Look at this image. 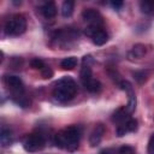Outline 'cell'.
Here are the masks:
<instances>
[{"label":"cell","instance_id":"22","mask_svg":"<svg viewBox=\"0 0 154 154\" xmlns=\"http://www.w3.org/2000/svg\"><path fill=\"white\" fill-rule=\"evenodd\" d=\"M134 77L138 83H143L147 79V72L146 71H136V72H134Z\"/></svg>","mask_w":154,"mask_h":154},{"label":"cell","instance_id":"21","mask_svg":"<svg viewBox=\"0 0 154 154\" xmlns=\"http://www.w3.org/2000/svg\"><path fill=\"white\" fill-rule=\"evenodd\" d=\"M119 87H120V89H122V90L126 91L129 95L134 93L132 85H131V83H130V82H128V81H122V82L119 83Z\"/></svg>","mask_w":154,"mask_h":154},{"label":"cell","instance_id":"8","mask_svg":"<svg viewBox=\"0 0 154 154\" xmlns=\"http://www.w3.org/2000/svg\"><path fill=\"white\" fill-rule=\"evenodd\" d=\"M105 131H106V129H105V125L103 124L95 125V128L93 129V131H91V134L89 136V143H90L91 147H96L101 142Z\"/></svg>","mask_w":154,"mask_h":154},{"label":"cell","instance_id":"1","mask_svg":"<svg viewBox=\"0 0 154 154\" xmlns=\"http://www.w3.org/2000/svg\"><path fill=\"white\" fill-rule=\"evenodd\" d=\"M77 93V84L71 77H63L54 84L53 96L60 102H67Z\"/></svg>","mask_w":154,"mask_h":154},{"label":"cell","instance_id":"25","mask_svg":"<svg viewBox=\"0 0 154 154\" xmlns=\"http://www.w3.org/2000/svg\"><path fill=\"white\" fill-rule=\"evenodd\" d=\"M41 72H42V77H43V78H51V77L53 76V71H52L49 67H47V66H46Z\"/></svg>","mask_w":154,"mask_h":154},{"label":"cell","instance_id":"12","mask_svg":"<svg viewBox=\"0 0 154 154\" xmlns=\"http://www.w3.org/2000/svg\"><path fill=\"white\" fill-rule=\"evenodd\" d=\"M73 7H75V2L72 0L64 1L63 5H61V14H63V17H65V18L70 17L72 14V12H73Z\"/></svg>","mask_w":154,"mask_h":154},{"label":"cell","instance_id":"6","mask_svg":"<svg viewBox=\"0 0 154 154\" xmlns=\"http://www.w3.org/2000/svg\"><path fill=\"white\" fill-rule=\"evenodd\" d=\"M82 18L88 22L90 25H99L102 23V17L100 14L99 11L94 10V8H85L82 12Z\"/></svg>","mask_w":154,"mask_h":154},{"label":"cell","instance_id":"26","mask_svg":"<svg viewBox=\"0 0 154 154\" xmlns=\"http://www.w3.org/2000/svg\"><path fill=\"white\" fill-rule=\"evenodd\" d=\"M111 5L114 7V8H120L123 6V1H112Z\"/></svg>","mask_w":154,"mask_h":154},{"label":"cell","instance_id":"23","mask_svg":"<svg viewBox=\"0 0 154 154\" xmlns=\"http://www.w3.org/2000/svg\"><path fill=\"white\" fill-rule=\"evenodd\" d=\"M118 153H119V154H135V150H134V148L130 147V146H123V147L119 148Z\"/></svg>","mask_w":154,"mask_h":154},{"label":"cell","instance_id":"18","mask_svg":"<svg viewBox=\"0 0 154 154\" xmlns=\"http://www.w3.org/2000/svg\"><path fill=\"white\" fill-rule=\"evenodd\" d=\"M125 108H126L129 114H131L135 111V108H136V96H135V93L129 95V101H128V105L125 106Z\"/></svg>","mask_w":154,"mask_h":154},{"label":"cell","instance_id":"13","mask_svg":"<svg viewBox=\"0 0 154 154\" xmlns=\"http://www.w3.org/2000/svg\"><path fill=\"white\" fill-rule=\"evenodd\" d=\"M83 85H84V88H85L88 91H90V93H97V91L101 90V87H102L101 83H100V81L94 79V78H91L90 81H88V82L84 83Z\"/></svg>","mask_w":154,"mask_h":154},{"label":"cell","instance_id":"27","mask_svg":"<svg viewBox=\"0 0 154 154\" xmlns=\"http://www.w3.org/2000/svg\"><path fill=\"white\" fill-rule=\"evenodd\" d=\"M111 153V150H108V149H106V150H102L100 154H109Z\"/></svg>","mask_w":154,"mask_h":154},{"label":"cell","instance_id":"11","mask_svg":"<svg viewBox=\"0 0 154 154\" xmlns=\"http://www.w3.org/2000/svg\"><path fill=\"white\" fill-rule=\"evenodd\" d=\"M91 40H93L94 45H96V46H102V45H105V43L107 42L108 35H107V32H106L103 29L100 28V29L91 36Z\"/></svg>","mask_w":154,"mask_h":154},{"label":"cell","instance_id":"9","mask_svg":"<svg viewBox=\"0 0 154 154\" xmlns=\"http://www.w3.org/2000/svg\"><path fill=\"white\" fill-rule=\"evenodd\" d=\"M41 12H42V14H43L45 18L51 19V18L55 17V14H57V6H55V4L53 1H48V2H46L42 6Z\"/></svg>","mask_w":154,"mask_h":154},{"label":"cell","instance_id":"3","mask_svg":"<svg viewBox=\"0 0 154 154\" xmlns=\"http://www.w3.org/2000/svg\"><path fill=\"white\" fill-rule=\"evenodd\" d=\"M26 29V20L24 16L22 14H16L13 16L7 23L5 24V32L10 36H18L23 34Z\"/></svg>","mask_w":154,"mask_h":154},{"label":"cell","instance_id":"15","mask_svg":"<svg viewBox=\"0 0 154 154\" xmlns=\"http://www.w3.org/2000/svg\"><path fill=\"white\" fill-rule=\"evenodd\" d=\"M76 65H77V58L76 57H69V58H65L60 61V66L64 70H72L76 67Z\"/></svg>","mask_w":154,"mask_h":154},{"label":"cell","instance_id":"7","mask_svg":"<svg viewBox=\"0 0 154 154\" xmlns=\"http://www.w3.org/2000/svg\"><path fill=\"white\" fill-rule=\"evenodd\" d=\"M136 130H137V120L130 118V119H128L125 123L120 124V125L117 128V131H116V132H117V136L122 137V136L126 135L128 132H134V131H136Z\"/></svg>","mask_w":154,"mask_h":154},{"label":"cell","instance_id":"10","mask_svg":"<svg viewBox=\"0 0 154 154\" xmlns=\"http://www.w3.org/2000/svg\"><path fill=\"white\" fill-rule=\"evenodd\" d=\"M128 119H129V113H128L125 106H124V107H119V108L113 113V116H112V120H113L114 123H120V124H123V123H125Z\"/></svg>","mask_w":154,"mask_h":154},{"label":"cell","instance_id":"19","mask_svg":"<svg viewBox=\"0 0 154 154\" xmlns=\"http://www.w3.org/2000/svg\"><path fill=\"white\" fill-rule=\"evenodd\" d=\"M140 7H141V11H142L143 13L149 14V13H152L153 10H154V2H153V1H142V2L140 4Z\"/></svg>","mask_w":154,"mask_h":154},{"label":"cell","instance_id":"14","mask_svg":"<svg viewBox=\"0 0 154 154\" xmlns=\"http://www.w3.org/2000/svg\"><path fill=\"white\" fill-rule=\"evenodd\" d=\"M0 142L4 147L8 146L11 142H12V132L10 129H6V128H2L1 129V132H0Z\"/></svg>","mask_w":154,"mask_h":154},{"label":"cell","instance_id":"16","mask_svg":"<svg viewBox=\"0 0 154 154\" xmlns=\"http://www.w3.org/2000/svg\"><path fill=\"white\" fill-rule=\"evenodd\" d=\"M93 78L91 76V69H90V65H83L82 70H81V81L82 83H87L88 81H90Z\"/></svg>","mask_w":154,"mask_h":154},{"label":"cell","instance_id":"24","mask_svg":"<svg viewBox=\"0 0 154 154\" xmlns=\"http://www.w3.org/2000/svg\"><path fill=\"white\" fill-rule=\"evenodd\" d=\"M147 153L148 154H154V134L150 136L149 142H148V147H147Z\"/></svg>","mask_w":154,"mask_h":154},{"label":"cell","instance_id":"4","mask_svg":"<svg viewBox=\"0 0 154 154\" xmlns=\"http://www.w3.org/2000/svg\"><path fill=\"white\" fill-rule=\"evenodd\" d=\"M23 146L26 152H30V153L38 152L45 147V138L41 134H32L24 141Z\"/></svg>","mask_w":154,"mask_h":154},{"label":"cell","instance_id":"17","mask_svg":"<svg viewBox=\"0 0 154 154\" xmlns=\"http://www.w3.org/2000/svg\"><path fill=\"white\" fill-rule=\"evenodd\" d=\"M144 53H146V47L143 45H135L132 47L131 52L129 53V57L134 55L135 58H141V57L144 55Z\"/></svg>","mask_w":154,"mask_h":154},{"label":"cell","instance_id":"20","mask_svg":"<svg viewBox=\"0 0 154 154\" xmlns=\"http://www.w3.org/2000/svg\"><path fill=\"white\" fill-rule=\"evenodd\" d=\"M30 65H31V67H32V69H35V70H41V71L46 67L45 63H43L41 59H38V58L32 59V60L30 61Z\"/></svg>","mask_w":154,"mask_h":154},{"label":"cell","instance_id":"5","mask_svg":"<svg viewBox=\"0 0 154 154\" xmlns=\"http://www.w3.org/2000/svg\"><path fill=\"white\" fill-rule=\"evenodd\" d=\"M4 82L11 89V91L14 94V96H18V95L23 94L24 85H23V82L19 77H17V76H5Z\"/></svg>","mask_w":154,"mask_h":154},{"label":"cell","instance_id":"2","mask_svg":"<svg viewBox=\"0 0 154 154\" xmlns=\"http://www.w3.org/2000/svg\"><path fill=\"white\" fill-rule=\"evenodd\" d=\"M79 142V130L76 126H69L54 136V143L57 147L67 149V150H75L78 147Z\"/></svg>","mask_w":154,"mask_h":154}]
</instances>
